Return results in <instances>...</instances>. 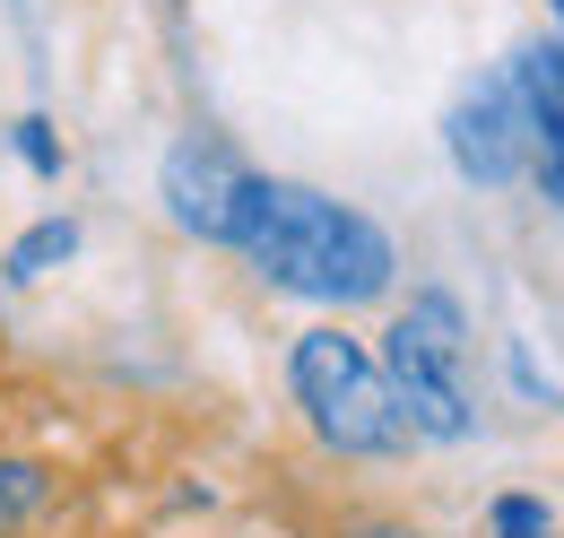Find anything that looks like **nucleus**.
I'll list each match as a JSON object with an SVG mask.
<instances>
[{
  "instance_id": "nucleus-1",
  "label": "nucleus",
  "mask_w": 564,
  "mask_h": 538,
  "mask_svg": "<svg viewBox=\"0 0 564 538\" xmlns=\"http://www.w3.org/2000/svg\"><path fill=\"white\" fill-rule=\"evenodd\" d=\"M235 252L261 269V278L313 295V304H365V295L391 287L382 226L339 208V201H322V192H304V183H261L252 174L243 217H235Z\"/></svg>"
},
{
  "instance_id": "nucleus-2",
  "label": "nucleus",
  "mask_w": 564,
  "mask_h": 538,
  "mask_svg": "<svg viewBox=\"0 0 564 538\" xmlns=\"http://www.w3.org/2000/svg\"><path fill=\"white\" fill-rule=\"evenodd\" d=\"M295 400L313 417V434L339 443V452H400V443L417 434L409 408H400V391L382 383V365L339 331L295 338Z\"/></svg>"
},
{
  "instance_id": "nucleus-3",
  "label": "nucleus",
  "mask_w": 564,
  "mask_h": 538,
  "mask_svg": "<svg viewBox=\"0 0 564 538\" xmlns=\"http://www.w3.org/2000/svg\"><path fill=\"white\" fill-rule=\"evenodd\" d=\"M460 304L452 295H417L400 322H391V391L409 408V426L434 443H460L469 434V383H460Z\"/></svg>"
},
{
  "instance_id": "nucleus-4",
  "label": "nucleus",
  "mask_w": 564,
  "mask_h": 538,
  "mask_svg": "<svg viewBox=\"0 0 564 538\" xmlns=\"http://www.w3.org/2000/svg\"><path fill=\"white\" fill-rule=\"evenodd\" d=\"M452 157H460V174H469V183H487V192H503V183H521V174H530V114H521L512 69L487 78L478 96H460V105H452Z\"/></svg>"
},
{
  "instance_id": "nucleus-5",
  "label": "nucleus",
  "mask_w": 564,
  "mask_h": 538,
  "mask_svg": "<svg viewBox=\"0 0 564 538\" xmlns=\"http://www.w3.org/2000/svg\"><path fill=\"white\" fill-rule=\"evenodd\" d=\"M243 192H252V174L235 165V148H217V139H200V131L165 157V208H174V226H192V235H209V244H235Z\"/></svg>"
},
{
  "instance_id": "nucleus-6",
  "label": "nucleus",
  "mask_w": 564,
  "mask_h": 538,
  "mask_svg": "<svg viewBox=\"0 0 564 538\" xmlns=\"http://www.w3.org/2000/svg\"><path fill=\"white\" fill-rule=\"evenodd\" d=\"M512 87L530 114V183L547 201H564V44H530L512 62Z\"/></svg>"
},
{
  "instance_id": "nucleus-7",
  "label": "nucleus",
  "mask_w": 564,
  "mask_h": 538,
  "mask_svg": "<svg viewBox=\"0 0 564 538\" xmlns=\"http://www.w3.org/2000/svg\"><path fill=\"white\" fill-rule=\"evenodd\" d=\"M70 252H78V226H70V217H53V226L18 235V252H9V278H44V269L70 261Z\"/></svg>"
},
{
  "instance_id": "nucleus-8",
  "label": "nucleus",
  "mask_w": 564,
  "mask_h": 538,
  "mask_svg": "<svg viewBox=\"0 0 564 538\" xmlns=\"http://www.w3.org/2000/svg\"><path fill=\"white\" fill-rule=\"evenodd\" d=\"M35 495H44V477H35V470H18V461H9V470H0V530H9V521H18V513H26Z\"/></svg>"
},
{
  "instance_id": "nucleus-9",
  "label": "nucleus",
  "mask_w": 564,
  "mask_h": 538,
  "mask_svg": "<svg viewBox=\"0 0 564 538\" xmlns=\"http://www.w3.org/2000/svg\"><path fill=\"white\" fill-rule=\"evenodd\" d=\"M495 521H503V538H547V513H539V504H503Z\"/></svg>"
},
{
  "instance_id": "nucleus-10",
  "label": "nucleus",
  "mask_w": 564,
  "mask_h": 538,
  "mask_svg": "<svg viewBox=\"0 0 564 538\" xmlns=\"http://www.w3.org/2000/svg\"><path fill=\"white\" fill-rule=\"evenodd\" d=\"M18 148H26V157H35L44 174H53V139H44V122H18Z\"/></svg>"
},
{
  "instance_id": "nucleus-11",
  "label": "nucleus",
  "mask_w": 564,
  "mask_h": 538,
  "mask_svg": "<svg viewBox=\"0 0 564 538\" xmlns=\"http://www.w3.org/2000/svg\"><path fill=\"white\" fill-rule=\"evenodd\" d=\"M556 18H564V0H556Z\"/></svg>"
}]
</instances>
